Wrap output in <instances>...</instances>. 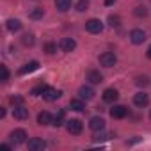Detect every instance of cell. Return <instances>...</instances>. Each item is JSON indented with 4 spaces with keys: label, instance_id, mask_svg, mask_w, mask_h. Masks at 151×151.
<instances>
[{
    "label": "cell",
    "instance_id": "obj_20",
    "mask_svg": "<svg viewBox=\"0 0 151 151\" xmlns=\"http://www.w3.org/2000/svg\"><path fill=\"white\" fill-rule=\"evenodd\" d=\"M55 7L62 13H66L68 9H71V0H55Z\"/></svg>",
    "mask_w": 151,
    "mask_h": 151
},
{
    "label": "cell",
    "instance_id": "obj_23",
    "mask_svg": "<svg viewBox=\"0 0 151 151\" xmlns=\"http://www.w3.org/2000/svg\"><path fill=\"white\" fill-rule=\"evenodd\" d=\"M22 45H23V46H32V45H34V36H32V34H25V36L22 37Z\"/></svg>",
    "mask_w": 151,
    "mask_h": 151
},
{
    "label": "cell",
    "instance_id": "obj_32",
    "mask_svg": "<svg viewBox=\"0 0 151 151\" xmlns=\"http://www.w3.org/2000/svg\"><path fill=\"white\" fill-rule=\"evenodd\" d=\"M109 23L112 27H119V16H109Z\"/></svg>",
    "mask_w": 151,
    "mask_h": 151
},
{
    "label": "cell",
    "instance_id": "obj_16",
    "mask_svg": "<svg viewBox=\"0 0 151 151\" xmlns=\"http://www.w3.org/2000/svg\"><path fill=\"white\" fill-rule=\"evenodd\" d=\"M133 103L142 109V107H146V105L149 103V96H147L146 93H137V94L133 96Z\"/></svg>",
    "mask_w": 151,
    "mask_h": 151
},
{
    "label": "cell",
    "instance_id": "obj_36",
    "mask_svg": "<svg viewBox=\"0 0 151 151\" xmlns=\"http://www.w3.org/2000/svg\"><path fill=\"white\" fill-rule=\"evenodd\" d=\"M0 117H6V109H0Z\"/></svg>",
    "mask_w": 151,
    "mask_h": 151
},
{
    "label": "cell",
    "instance_id": "obj_34",
    "mask_svg": "<svg viewBox=\"0 0 151 151\" xmlns=\"http://www.w3.org/2000/svg\"><path fill=\"white\" fill-rule=\"evenodd\" d=\"M116 2V0H105V6H112Z\"/></svg>",
    "mask_w": 151,
    "mask_h": 151
},
{
    "label": "cell",
    "instance_id": "obj_5",
    "mask_svg": "<svg viewBox=\"0 0 151 151\" xmlns=\"http://www.w3.org/2000/svg\"><path fill=\"white\" fill-rule=\"evenodd\" d=\"M59 48H60L62 52L69 53V52H73L75 48H77V41L71 39V37H62V39L59 41Z\"/></svg>",
    "mask_w": 151,
    "mask_h": 151
},
{
    "label": "cell",
    "instance_id": "obj_25",
    "mask_svg": "<svg viewBox=\"0 0 151 151\" xmlns=\"http://www.w3.org/2000/svg\"><path fill=\"white\" fill-rule=\"evenodd\" d=\"M133 14H135V16H139V18H140V16H147V9H146L144 6H137V7H135V11H133Z\"/></svg>",
    "mask_w": 151,
    "mask_h": 151
},
{
    "label": "cell",
    "instance_id": "obj_4",
    "mask_svg": "<svg viewBox=\"0 0 151 151\" xmlns=\"http://www.w3.org/2000/svg\"><path fill=\"white\" fill-rule=\"evenodd\" d=\"M66 128H68V132H69V133L78 135V133H82L84 124H82V121H80V119H69V121H66Z\"/></svg>",
    "mask_w": 151,
    "mask_h": 151
},
{
    "label": "cell",
    "instance_id": "obj_18",
    "mask_svg": "<svg viewBox=\"0 0 151 151\" xmlns=\"http://www.w3.org/2000/svg\"><path fill=\"white\" fill-rule=\"evenodd\" d=\"M69 107H71V110H77V112H84L86 110V103L82 101V98L80 100H71Z\"/></svg>",
    "mask_w": 151,
    "mask_h": 151
},
{
    "label": "cell",
    "instance_id": "obj_9",
    "mask_svg": "<svg viewBox=\"0 0 151 151\" xmlns=\"http://www.w3.org/2000/svg\"><path fill=\"white\" fill-rule=\"evenodd\" d=\"M13 116H14V119L25 121V119H29V109H25L23 105H14V109H13Z\"/></svg>",
    "mask_w": 151,
    "mask_h": 151
},
{
    "label": "cell",
    "instance_id": "obj_35",
    "mask_svg": "<svg viewBox=\"0 0 151 151\" xmlns=\"http://www.w3.org/2000/svg\"><path fill=\"white\" fill-rule=\"evenodd\" d=\"M146 55H147V59H151V45H149V48H147V52H146Z\"/></svg>",
    "mask_w": 151,
    "mask_h": 151
},
{
    "label": "cell",
    "instance_id": "obj_2",
    "mask_svg": "<svg viewBox=\"0 0 151 151\" xmlns=\"http://www.w3.org/2000/svg\"><path fill=\"white\" fill-rule=\"evenodd\" d=\"M86 30L91 32V34H100L103 30V22L98 20V18H91L86 22Z\"/></svg>",
    "mask_w": 151,
    "mask_h": 151
},
{
    "label": "cell",
    "instance_id": "obj_6",
    "mask_svg": "<svg viewBox=\"0 0 151 151\" xmlns=\"http://www.w3.org/2000/svg\"><path fill=\"white\" fill-rule=\"evenodd\" d=\"M41 96H43V100H45V101H55V100H59V98L62 96V93H60L59 89L46 87V89H45V93H43Z\"/></svg>",
    "mask_w": 151,
    "mask_h": 151
},
{
    "label": "cell",
    "instance_id": "obj_8",
    "mask_svg": "<svg viewBox=\"0 0 151 151\" xmlns=\"http://www.w3.org/2000/svg\"><path fill=\"white\" fill-rule=\"evenodd\" d=\"M130 41H132L133 45H142V43L146 41V32L140 30V29H133V30L130 32Z\"/></svg>",
    "mask_w": 151,
    "mask_h": 151
},
{
    "label": "cell",
    "instance_id": "obj_24",
    "mask_svg": "<svg viewBox=\"0 0 151 151\" xmlns=\"http://www.w3.org/2000/svg\"><path fill=\"white\" fill-rule=\"evenodd\" d=\"M46 87H48V86L39 84V86H36V87L30 91V94H32V96H39V94H43V93H45V89H46Z\"/></svg>",
    "mask_w": 151,
    "mask_h": 151
},
{
    "label": "cell",
    "instance_id": "obj_3",
    "mask_svg": "<svg viewBox=\"0 0 151 151\" xmlns=\"http://www.w3.org/2000/svg\"><path fill=\"white\" fill-rule=\"evenodd\" d=\"M98 60H100V64H101L103 68H112V66L117 62V57H116L114 52H103Z\"/></svg>",
    "mask_w": 151,
    "mask_h": 151
},
{
    "label": "cell",
    "instance_id": "obj_19",
    "mask_svg": "<svg viewBox=\"0 0 151 151\" xmlns=\"http://www.w3.org/2000/svg\"><path fill=\"white\" fill-rule=\"evenodd\" d=\"M6 27H7V30H11V32H18V30L22 29V22H20V20L11 18V20H7Z\"/></svg>",
    "mask_w": 151,
    "mask_h": 151
},
{
    "label": "cell",
    "instance_id": "obj_17",
    "mask_svg": "<svg viewBox=\"0 0 151 151\" xmlns=\"http://www.w3.org/2000/svg\"><path fill=\"white\" fill-rule=\"evenodd\" d=\"M87 80L91 84H101L103 82V75L100 71H96V69H91V71H87Z\"/></svg>",
    "mask_w": 151,
    "mask_h": 151
},
{
    "label": "cell",
    "instance_id": "obj_14",
    "mask_svg": "<svg viewBox=\"0 0 151 151\" xmlns=\"http://www.w3.org/2000/svg\"><path fill=\"white\" fill-rule=\"evenodd\" d=\"M36 69H39V62H37V60H30V62H27L25 66H22V68L18 69V75H27V73L36 71Z\"/></svg>",
    "mask_w": 151,
    "mask_h": 151
},
{
    "label": "cell",
    "instance_id": "obj_21",
    "mask_svg": "<svg viewBox=\"0 0 151 151\" xmlns=\"http://www.w3.org/2000/svg\"><path fill=\"white\" fill-rule=\"evenodd\" d=\"M43 14H45V11H43L41 7H34V9L30 11V14H29V16H30L32 20H39V18H43Z\"/></svg>",
    "mask_w": 151,
    "mask_h": 151
},
{
    "label": "cell",
    "instance_id": "obj_30",
    "mask_svg": "<svg viewBox=\"0 0 151 151\" xmlns=\"http://www.w3.org/2000/svg\"><path fill=\"white\" fill-rule=\"evenodd\" d=\"M55 50H57V46H55L53 43H46V45H45V52H46L48 55H52V53H55Z\"/></svg>",
    "mask_w": 151,
    "mask_h": 151
},
{
    "label": "cell",
    "instance_id": "obj_15",
    "mask_svg": "<svg viewBox=\"0 0 151 151\" xmlns=\"http://www.w3.org/2000/svg\"><path fill=\"white\" fill-rule=\"evenodd\" d=\"M37 123H39L41 126L53 124V117H52V114H50L48 110H43V112H39V114H37Z\"/></svg>",
    "mask_w": 151,
    "mask_h": 151
},
{
    "label": "cell",
    "instance_id": "obj_7",
    "mask_svg": "<svg viewBox=\"0 0 151 151\" xmlns=\"http://www.w3.org/2000/svg\"><path fill=\"white\" fill-rule=\"evenodd\" d=\"M27 147H29L30 151H43V149L46 147V142H45L43 139H39V137H34V139L27 140Z\"/></svg>",
    "mask_w": 151,
    "mask_h": 151
},
{
    "label": "cell",
    "instance_id": "obj_28",
    "mask_svg": "<svg viewBox=\"0 0 151 151\" xmlns=\"http://www.w3.org/2000/svg\"><path fill=\"white\" fill-rule=\"evenodd\" d=\"M112 135L110 133H96L94 137H93V140L94 142H100V140H107V139H110Z\"/></svg>",
    "mask_w": 151,
    "mask_h": 151
},
{
    "label": "cell",
    "instance_id": "obj_33",
    "mask_svg": "<svg viewBox=\"0 0 151 151\" xmlns=\"http://www.w3.org/2000/svg\"><path fill=\"white\" fill-rule=\"evenodd\" d=\"M2 149H6V151H9V149H11V146H9V144H2Z\"/></svg>",
    "mask_w": 151,
    "mask_h": 151
},
{
    "label": "cell",
    "instance_id": "obj_1",
    "mask_svg": "<svg viewBox=\"0 0 151 151\" xmlns=\"http://www.w3.org/2000/svg\"><path fill=\"white\" fill-rule=\"evenodd\" d=\"M27 132L23 130V128H16V130H13L11 133H9V139H11V142L14 144V146H18V144H23V142H27Z\"/></svg>",
    "mask_w": 151,
    "mask_h": 151
},
{
    "label": "cell",
    "instance_id": "obj_11",
    "mask_svg": "<svg viewBox=\"0 0 151 151\" xmlns=\"http://www.w3.org/2000/svg\"><path fill=\"white\" fill-rule=\"evenodd\" d=\"M119 98V93L114 89V87H109L103 91V101L105 103H116V100Z\"/></svg>",
    "mask_w": 151,
    "mask_h": 151
},
{
    "label": "cell",
    "instance_id": "obj_37",
    "mask_svg": "<svg viewBox=\"0 0 151 151\" xmlns=\"http://www.w3.org/2000/svg\"><path fill=\"white\" fill-rule=\"evenodd\" d=\"M149 117H151V112H149Z\"/></svg>",
    "mask_w": 151,
    "mask_h": 151
},
{
    "label": "cell",
    "instance_id": "obj_22",
    "mask_svg": "<svg viewBox=\"0 0 151 151\" xmlns=\"http://www.w3.org/2000/svg\"><path fill=\"white\" fill-rule=\"evenodd\" d=\"M64 124V110H59V114L53 117V126H62Z\"/></svg>",
    "mask_w": 151,
    "mask_h": 151
},
{
    "label": "cell",
    "instance_id": "obj_26",
    "mask_svg": "<svg viewBox=\"0 0 151 151\" xmlns=\"http://www.w3.org/2000/svg\"><path fill=\"white\" fill-rule=\"evenodd\" d=\"M87 7H89V2H87V0H78V4H77V11L84 13V11H87Z\"/></svg>",
    "mask_w": 151,
    "mask_h": 151
},
{
    "label": "cell",
    "instance_id": "obj_12",
    "mask_svg": "<svg viewBox=\"0 0 151 151\" xmlns=\"http://www.w3.org/2000/svg\"><path fill=\"white\" fill-rule=\"evenodd\" d=\"M89 128L93 130V132H103V128H105V119L103 117H91V121H89Z\"/></svg>",
    "mask_w": 151,
    "mask_h": 151
},
{
    "label": "cell",
    "instance_id": "obj_29",
    "mask_svg": "<svg viewBox=\"0 0 151 151\" xmlns=\"http://www.w3.org/2000/svg\"><path fill=\"white\" fill-rule=\"evenodd\" d=\"M0 71H2V82H7L9 80V69H7V66H0Z\"/></svg>",
    "mask_w": 151,
    "mask_h": 151
},
{
    "label": "cell",
    "instance_id": "obj_10",
    "mask_svg": "<svg viewBox=\"0 0 151 151\" xmlns=\"http://www.w3.org/2000/svg\"><path fill=\"white\" fill-rule=\"evenodd\" d=\"M126 114H128V109L124 105H114L110 109V116L114 119H123V117H126Z\"/></svg>",
    "mask_w": 151,
    "mask_h": 151
},
{
    "label": "cell",
    "instance_id": "obj_27",
    "mask_svg": "<svg viewBox=\"0 0 151 151\" xmlns=\"http://www.w3.org/2000/svg\"><path fill=\"white\" fill-rule=\"evenodd\" d=\"M135 84L140 86V87H146V86L149 84V78H147V77H137V78H135Z\"/></svg>",
    "mask_w": 151,
    "mask_h": 151
},
{
    "label": "cell",
    "instance_id": "obj_13",
    "mask_svg": "<svg viewBox=\"0 0 151 151\" xmlns=\"http://www.w3.org/2000/svg\"><path fill=\"white\" fill-rule=\"evenodd\" d=\"M94 89L93 87H89V86H82L80 89H78V96L82 98V100H86V101H89V100H93L94 98Z\"/></svg>",
    "mask_w": 151,
    "mask_h": 151
},
{
    "label": "cell",
    "instance_id": "obj_31",
    "mask_svg": "<svg viewBox=\"0 0 151 151\" xmlns=\"http://www.w3.org/2000/svg\"><path fill=\"white\" fill-rule=\"evenodd\" d=\"M9 101H11L13 105H23V98H22V96H18V94L11 96V98H9Z\"/></svg>",
    "mask_w": 151,
    "mask_h": 151
}]
</instances>
